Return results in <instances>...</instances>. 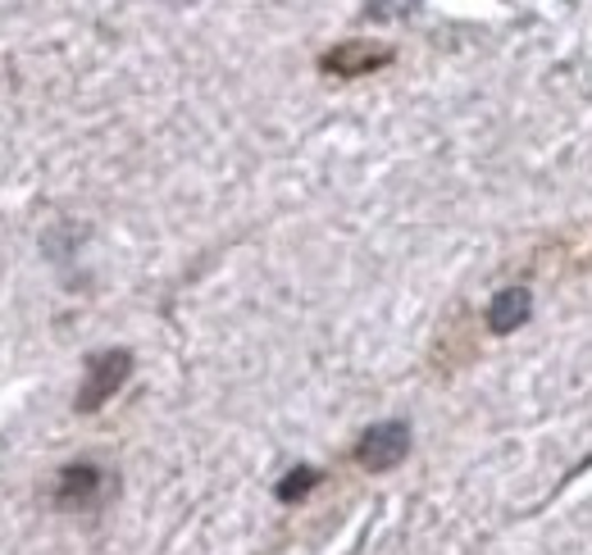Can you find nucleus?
I'll return each instance as SVG.
<instances>
[{"label": "nucleus", "instance_id": "1", "mask_svg": "<svg viewBox=\"0 0 592 555\" xmlns=\"http://www.w3.org/2000/svg\"><path fill=\"white\" fill-rule=\"evenodd\" d=\"M128 374H133V355L128 351H101V355H92L87 360V378L78 387V410L83 415L101 410V405L128 383Z\"/></svg>", "mask_w": 592, "mask_h": 555}, {"label": "nucleus", "instance_id": "2", "mask_svg": "<svg viewBox=\"0 0 592 555\" xmlns=\"http://www.w3.org/2000/svg\"><path fill=\"white\" fill-rule=\"evenodd\" d=\"M405 456H411V428H405L401 419H388V424L364 428L360 441H356V460H360L369 473L397 469Z\"/></svg>", "mask_w": 592, "mask_h": 555}, {"label": "nucleus", "instance_id": "3", "mask_svg": "<svg viewBox=\"0 0 592 555\" xmlns=\"http://www.w3.org/2000/svg\"><path fill=\"white\" fill-rule=\"evenodd\" d=\"M101 492H105V473L96 465H68L55 483V501L64 510H87L101 501Z\"/></svg>", "mask_w": 592, "mask_h": 555}, {"label": "nucleus", "instance_id": "4", "mask_svg": "<svg viewBox=\"0 0 592 555\" xmlns=\"http://www.w3.org/2000/svg\"><path fill=\"white\" fill-rule=\"evenodd\" d=\"M388 60H392L388 46L342 42L338 51H328V55H324V68H328V73H338V78H360V73H369V68H383Z\"/></svg>", "mask_w": 592, "mask_h": 555}, {"label": "nucleus", "instance_id": "5", "mask_svg": "<svg viewBox=\"0 0 592 555\" xmlns=\"http://www.w3.org/2000/svg\"><path fill=\"white\" fill-rule=\"evenodd\" d=\"M533 314V296L529 287H506L493 296V306H488V328L493 332H515V328H525Z\"/></svg>", "mask_w": 592, "mask_h": 555}, {"label": "nucleus", "instance_id": "6", "mask_svg": "<svg viewBox=\"0 0 592 555\" xmlns=\"http://www.w3.org/2000/svg\"><path fill=\"white\" fill-rule=\"evenodd\" d=\"M315 488H319V469L296 465V469L283 478V483H278V501H283V505H296V501H306Z\"/></svg>", "mask_w": 592, "mask_h": 555}, {"label": "nucleus", "instance_id": "7", "mask_svg": "<svg viewBox=\"0 0 592 555\" xmlns=\"http://www.w3.org/2000/svg\"><path fill=\"white\" fill-rule=\"evenodd\" d=\"M415 6H424V0H369V19H401Z\"/></svg>", "mask_w": 592, "mask_h": 555}]
</instances>
